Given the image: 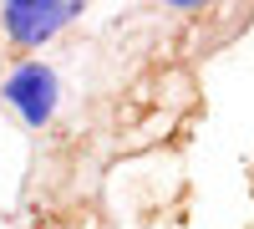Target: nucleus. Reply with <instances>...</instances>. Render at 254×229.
I'll return each mask as SVG.
<instances>
[{
    "label": "nucleus",
    "instance_id": "f03ea898",
    "mask_svg": "<svg viewBox=\"0 0 254 229\" xmlns=\"http://www.w3.org/2000/svg\"><path fill=\"white\" fill-rule=\"evenodd\" d=\"M81 10H87L81 0H5L0 5V31H5L10 46L36 51L46 41H56L71 20H81Z\"/></svg>",
    "mask_w": 254,
    "mask_h": 229
},
{
    "label": "nucleus",
    "instance_id": "f257e3e1",
    "mask_svg": "<svg viewBox=\"0 0 254 229\" xmlns=\"http://www.w3.org/2000/svg\"><path fill=\"white\" fill-rule=\"evenodd\" d=\"M0 102H5L26 128L41 133L56 117V107H61V76H56V67H51V61H36V56L15 61L10 76L0 81Z\"/></svg>",
    "mask_w": 254,
    "mask_h": 229
}]
</instances>
